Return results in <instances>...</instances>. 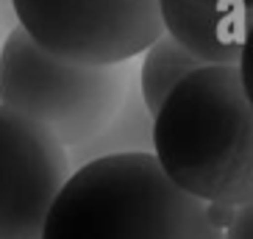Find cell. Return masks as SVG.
<instances>
[{"mask_svg":"<svg viewBox=\"0 0 253 239\" xmlns=\"http://www.w3.org/2000/svg\"><path fill=\"white\" fill-rule=\"evenodd\" d=\"M228 217L172 184L153 153H114L70 170L39 239H223Z\"/></svg>","mask_w":253,"mask_h":239,"instance_id":"6da1fadb","label":"cell"},{"mask_svg":"<svg viewBox=\"0 0 253 239\" xmlns=\"http://www.w3.org/2000/svg\"><path fill=\"white\" fill-rule=\"evenodd\" d=\"M153 156L211 206L253 200V103L237 64H203L172 86L153 114Z\"/></svg>","mask_w":253,"mask_h":239,"instance_id":"7a4b0ae2","label":"cell"},{"mask_svg":"<svg viewBox=\"0 0 253 239\" xmlns=\"http://www.w3.org/2000/svg\"><path fill=\"white\" fill-rule=\"evenodd\" d=\"M131 75L128 61L97 64L53 53L20 25L0 42V103L39 122L64 150L112 120Z\"/></svg>","mask_w":253,"mask_h":239,"instance_id":"3957f363","label":"cell"},{"mask_svg":"<svg viewBox=\"0 0 253 239\" xmlns=\"http://www.w3.org/2000/svg\"><path fill=\"white\" fill-rule=\"evenodd\" d=\"M17 25L70 59L131 61L162 34L156 0H11Z\"/></svg>","mask_w":253,"mask_h":239,"instance_id":"277c9868","label":"cell"},{"mask_svg":"<svg viewBox=\"0 0 253 239\" xmlns=\"http://www.w3.org/2000/svg\"><path fill=\"white\" fill-rule=\"evenodd\" d=\"M70 175L67 153L31 117L0 103V239H39Z\"/></svg>","mask_w":253,"mask_h":239,"instance_id":"5b68a950","label":"cell"},{"mask_svg":"<svg viewBox=\"0 0 253 239\" xmlns=\"http://www.w3.org/2000/svg\"><path fill=\"white\" fill-rule=\"evenodd\" d=\"M162 31L201 64H237L253 8L201 0H156Z\"/></svg>","mask_w":253,"mask_h":239,"instance_id":"8992f818","label":"cell"},{"mask_svg":"<svg viewBox=\"0 0 253 239\" xmlns=\"http://www.w3.org/2000/svg\"><path fill=\"white\" fill-rule=\"evenodd\" d=\"M64 153H67L70 170L86 164L92 159L114 156V153H153V114L142 100L134 75H131L126 97H123L120 109L112 114V120L92 139L67 148Z\"/></svg>","mask_w":253,"mask_h":239,"instance_id":"52a82bcc","label":"cell"},{"mask_svg":"<svg viewBox=\"0 0 253 239\" xmlns=\"http://www.w3.org/2000/svg\"><path fill=\"white\" fill-rule=\"evenodd\" d=\"M142 53H145V59H142L139 75H136V86H139V95L145 100V106L150 109V114H156V109L172 92V86L203 64L195 56H189L164 31Z\"/></svg>","mask_w":253,"mask_h":239,"instance_id":"ba28073f","label":"cell"},{"mask_svg":"<svg viewBox=\"0 0 253 239\" xmlns=\"http://www.w3.org/2000/svg\"><path fill=\"white\" fill-rule=\"evenodd\" d=\"M223 239H253V200L231 209Z\"/></svg>","mask_w":253,"mask_h":239,"instance_id":"9c48e42d","label":"cell"},{"mask_svg":"<svg viewBox=\"0 0 253 239\" xmlns=\"http://www.w3.org/2000/svg\"><path fill=\"white\" fill-rule=\"evenodd\" d=\"M239 78H242V86H245L248 97L253 103V17L248 23V31H245V42H242V53H239Z\"/></svg>","mask_w":253,"mask_h":239,"instance_id":"30bf717a","label":"cell"},{"mask_svg":"<svg viewBox=\"0 0 253 239\" xmlns=\"http://www.w3.org/2000/svg\"><path fill=\"white\" fill-rule=\"evenodd\" d=\"M17 25V17H14V6L11 0H0V42L6 39V34Z\"/></svg>","mask_w":253,"mask_h":239,"instance_id":"8fae6325","label":"cell"},{"mask_svg":"<svg viewBox=\"0 0 253 239\" xmlns=\"http://www.w3.org/2000/svg\"><path fill=\"white\" fill-rule=\"evenodd\" d=\"M209 6H242V8H253V0H201Z\"/></svg>","mask_w":253,"mask_h":239,"instance_id":"7c38bea8","label":"cell"}]
</instances>
